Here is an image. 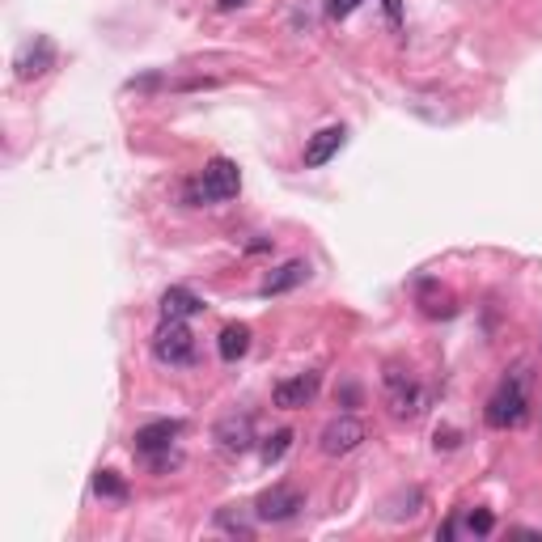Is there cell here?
<instances>
[{
	"instance_id": "cell-12",
	"label": "cell",
	"mask_w": 542,
	"mask_h": 542,
	"mask_svg": "<svg viewBox=\"0 0 542 542\" xmlns=\"http://www.w3.org/2000/svg\"><path fill=\"white\" fill-rule=\"evenodd\" d=\"M310 280V263L305 259H293V263H284V267H276L271 276L259 284V297H280V293H293L297 284H305Z\"/></svg>"
},
{
	"instance_id": "cell-11",
	"label": "cell",
	"mask_w": 542,
	"mask_h": 542,
	"mask_svg": "<svg viewBox=\"0 0 542 542\" xmlns=\"http://www.w3.org/2000/svg\"><path fill=\"white\" fill-rule=\"evenodd\" d=\"M343 140H348V128L343 123H335V128H322L310 136V144H305V166L318 170V166H327V161L343 149Z\"/></svg>"
},
{
	"instance_id": "cell-1",
	"label": "cell",
	"mask_w": 542,
	"mask_h": 542,
	"mask_svg": "<svg viewBox=\"0 0 542 542\" xmlns=\"http://www.w3.org/2000/svg\"><path fill=\"white\" fill-rule=\"evenodd\" d=\"M242 191V174L238 166H233L229 157H212L204 174L195 178V183L187 187V204H221V200H233V195Z\"/></svg>"
},
{
	"instance_id": "cell-14",
	"label": "cell",
	"mask_w": 542,
	"mask_h": 542,
	"mask_svg": "<svg viewBox=\"0 0 542 542\" xmlns=\"http://www.w3.org/2000/svg\"><path fill=\"white\" fill-rule=\"evenodd\" d=\"M216 352H221L225 365L242 360L250 352V327H246V322H229V327L221 331V339H216Z\"/></svg>"
},
{
	"instance_id": "cell-6",
	"label": "cell",
	"mask_w": 542,
	"mask_h": 542,
	"mask_svg": "<svg viewBox=\"0 0 542 542\" xmlns=\"http://www.w3.org/2000/svg\"><path fill=\"white\" fill-rule=\"evenodd\" d=\"M212 441L221 445L225 454H246V449H255V420L233 411V415H225V420H216Z\"/></svg>"
},
{
	"instance_id": "cell-8",
	"label": "cell",
	"mask_w": 542,
	"mask_h": 542,
	"mask_svg": "<svg viewBox=\"0 0 542 542\" xmlns=\"http://www.w3.org/2000/svg\"><path fill=\"white\" fill-rule=\"evenodd\" d=\"M178 437H183V420H153V424H144V428H136V437H132V445H136V454H161V449H170Z\"/></svg>"
},
{
	"instance_id": "cell-19",
	"label": "cell",
	"mask_w": 542,
	"mask_h": 542,
	"mask_svg": "<svg viewBox=\"0 0 542 542\" xmlns=\"http://www.w3.org/2000/svg\"><path fill=\"white\" fill-rule=\"evenodd\" d=\"M360 9V0H327V17L331 22H343V17H352Z\"/></svg>"
},
{
	"instance_id": "cell-18",
	"label": "cell",
	"mask_w": 542,
	"mask_h": 542,
	"mask_svg": "<svg viewBox=\"0 0 542 542\" xmlns=\"http://www.w3.org/2000/svg\"><path fill=\"white\" fill-rule=\"evenodd\" d=\"M492 526H496V521H492V513H487V509H475L471 517H466V530H471V534H492Z\"/></svg>"
},
{
	"instance_id": "cell-3",
	"label": "cell",
	"mask_w": 542,
	"mask_h": 542,
	"mask_svg": "<svg viewBox=\"0 0 542 542\" xmlns=\"http://www.w3.org/2000/svg\"><path fill=\"white\" fill-rule=\"evenodd\" d=\"M487 424L492 428H517L526 420V382L521 377H504L500 390L487 399Z\"/></svg>"
},
{
	"instance_id": "cell-15",
	"label": "cell",
	"mask_w": 542,
	"mask_h": 542,
	"mask_svg": "<svg viewBox=\"0 0 542 542\" xmlns=\"http://www.w3.org/2000/svg\"><path fill=\"white\" fill-rule=\"evenodd\" d=\"M288 449H293V432H288V428L271 432V437L263 441V449H259V454H263V466H276V462L288 454Z\"/></svg>"
},
{
	"instance_id": "cell-7",
	"label": "cell",
	"mask_w": 542,
	"mask_h": 542,
	"mask_svg": "<svg viewBox=\"0 0 542 542\" xmlns=\"http://www.w3.org/2000/svg\"><path fill=\"white\" fill-rule=\"evenodd\" d=\"M322 386L318 373H297V377H284V382H276V390H271V403H276L280 411H297V407H310L314 394Z\"/></svg>"
},
{
	"instance_id": "cell-20",
	"label": "cell",
	"mask_w": 542,
	"mask_h": 542,
	"mask_svg": "<svg viewBox=\"0 0 542 542\" xmlns=\"http://www.w3.org/2000/svg\"><path fill=\"white\" fill-rule=\"evenodd\" d=\"M382 5H386V13H390V22L399 26V22H403V5H399V0H382Z\"/></svg>"
},
{
	"instance_id": "cell-21",
	"label": "cell",
	"mask_w": 542,
	"mask_h": 542,
	"mask_svg": "<svg viewBox=\"0 0 542 542\" xmlns=\"http://www.w3.org/2000/svg\"><path fill=\"white\" fill-rule=\"evenodd\" d=\"M246 0H216V9H242Z\"/></svg>"
},
{
	"instance_id": "cell-2",
	"label": "cell",
	"mask_w": 542,
	"mask_h": 542,
	"mask_svg": "<svg viewBox=\"0 0 542 542\" xmlns=\"http://www.w3.org/2000/svg\"><path fill=\"white\" fill-rule=\"evenodd\" d=\"M153 356L161 360V365H170V369H183V365H191V360H195V335L187 331L183 318H166L157 327Z\"/></svg>"
},
{
	"instance_id": "cell-17",
	"label": "cell",
	"mask_w": 542,
	"mask_h": 542,
	"mask_svg": "<svg viewBox=\"0 0 542 542\" xmlns=\"http://www.w3.org/2000/svg\"><path fill=\"white\" fill-rule=\"evenodd\" d=\"M216 526H221L225 534H242V538H250V530H255L242 509H221V513H216Z\"/></svg>"
},
{
	"instance_id": "cell-5",
	"label": "cell",
	"mask_w": 542,
	"mask_h": 542,
	"mask_svg": "<svg viewBox=\"0 0 542 542\" xmlns=\"http://www.w3.org/2000/svg\"><path fill=\"white\" fill-rule=\"evenodd\" d=\"M360 441H365V424H360L356 415H335V420L322 428V454H327V458L352 454Z\"/></svg>"
},
{
	"instance_id": "cell-10",
	"label": "cell",
	"mask_w": 542,
	"mask_h": 542,
	"mask_svg": "<svg viewBox=\"0 0 542 542\" xmlns=\"http://www.w3.org/2000/svg\"><path fill=\"white\" fill-rule=\"evenodd\" d=\"M56 64V47H51V39H34V43H26L22 51H17V60H13V68H17V81H34V77H43V72Z\"/></svg>"
},
{
	"instance_id": "cell-4",
	"label": "cell",
	"mask_w": 542,
	"mask_h": 542,
	"mask_svg": "<svg viewBox=\"0 0 542 542\" xmlns=\"http://www.w3.org/2000/svg\"><path fill=\"white\" fill-rule=\"evenodd\" d=\"M301 509H305V492H301V487H293V483L267 487V492L255 500V517H259V521H271V526H280V521H293Z\"/></svg>"
},
{
	"instance_id": "cell-13",
	"label": "cell",
	"mask_w": 542,
	"mask_h": 542,
	"mask_svg": "<svg viewBox=\"0 0 542 542\" xmlns=\"http://www.w3.org/2000/svg\"><path fill=\"white\" fill-rule=\"evenodd\" d=\"M195 314H204V301L191 293V288H166L161 293V318H195Z\"/></svg>"
},
{
	"instance_id": "cell-16",
	"label": "cell",
	"mask_w": 542,
	"mask_h": 542,
	"mask_svg": "<svg viewBox=\"0 0 542 542\" xmlns=\"http://www.w3.org/2000/svg\"><path fill=\"white\" fill-rule=\"evenodd\" d=\"M94 492L102 500H128V483H123L115 471H98L94 475Z\"/></svg>"
},
{
	"instance_id": "cell-9",
	"label": "cell",
	"mask_w": 542,
	"mask_h": 542,
	"mask_svg": "<svg viewBox=\"0 0 542 542\" xmlns=\"http://www.w3.org/2000/svg\"><path fill=\"white\" fill-rule=\"evenodd\" d=\"M386 386H390V411L399 415V420H411V415H420L424 394H420V386H415L403 369H390V373H386Z\"/></svg>"
}]
</instances>
